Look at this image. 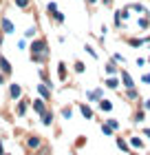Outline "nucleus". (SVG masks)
I'll return each instance as SVG.
<instances>
[{"instance_id":"10","label":"nucleus","mask_w":150,"mask_h":155,"mask_svg":"<svg viewBox=\"0 0 150 155\" xmlns=\"http://www.w3.org/2000/svg\"><path fill=\"white\" fill-rule=\"evenodd\" d=\"M102 109L104 111H110V102L108 100H102Z\"/></svg>"},{"instance_id":"8","label":"nucleus","mask_w":150,"mask_h":155,"mask_svg":"<svg viewBox=\"0 0 150 155\" xmlns=\"http://www.w3.org/2000/svg\"><path fill=\"white\" fill-rule=\"evenodd\" d=\"M53 18H55V22H64V16H62L60 11H55V13H53Z\"/></svg>"},{"instance_id":"3","label":"nucleus","mask_w":150,"mask_h":155,"mask_svg":"<svg viewBox=\"0 0 150 155\" xmlns=\"http://www.w3.org/2000/svg\"><path fill=\"white\" fill-rule=\"evenodd\" d=\"M0 69H2V73H11V67H9V62H7L5 55H0Z\"/></svg>"},{"instance_id":"13","label":"nucleus","mask_w":150,"mask_h":155,"mask_svg":"<svg viewBox=\"0 0 150 155\" xmlns=\"http://www.w3.org/2000/svg\"><path fill=\"white\" fill-rule=\"evenodd\" d=\"M38 91H40V93H42V95H44V97H49V91H46V87H40Z\"/></svg>"},{"instance_id":"12","label":"nucleus","mask_w":150,"mask_h":155,"mask_svg":"<svg viewBox=\"0 0 150 155\" xmlns=\"http://www.w3.org/2000/svg\"><path fill=\"white\" fill-rule=\"evenodd\" d=\"M35 111H38V113H44V109H42V102H35Z\"/></svg>"},{"instance_id":"7","label":"nucleus","mask_w":150,"mask_h":155,"mask_svg":"<svg viewBox=\"0 0 150 155\" xmlns=\"http://www.w3.org/2000/svg\"><path fill=\"white\" fill-rule=\"evenodd\" d=\"M38 144H40L38 137H31V140H29V146H31V149H38Z\"/></svg>"},{"instance_id":"11","label":"nucleus","mask_w":150,"mask_h":155,"mask_svg":"<svg viewBox=\"0 0 150 155\" xmlns=\"http://www.w3.org/2000/svg\"><path fill=\"white\" fill-rule=\"evenodd\" d=\"M31 36H35V27H29V29H27V38H31Z\"/></svg>"},{"instance_id":"16","label":"nucleus","mask_w":150,"mask_h":155,"mask_svg":"<svg viewBox=\"0 0 150 155\" xmlns=\"http://www.w3.org/2000/svg\"><path fill=\"white\" fill-rule=\"evenodd\" d=\"M0 82H2V78H0Z\"/></svg>"},{"instance_id":"5","label":"nucleus","mask_w":150,"mask_h":155,"mask_svg":"<svg viewBox=\"0 0 150 155\" xmlns=\"http://www.w3.org/2000/svg\"><path fill=\"white\" fill-rule=\"evenodd\" d=\"M46 11H49V13H55V11H58V5H55V2H49V5H46Z\"/></svg>"},{"instance_id":"14","label":"nucleus","mask_w":150,"mask_h":155,"mask_svg":"<svg viewBox=\"0 0 150 155\" xmlns=\"http://www.w3.org/2000/svg\"><path fill=\"white\" fill-rule=\"evenodd\" d=\"M51 120H53L51 115H49V113H44V124H51Z\"/></svg>"},{"instance_id":"4","label":"nucleus","mask_w":150,"mask_h":155,"mask_svg":"<svg viewBox=\"0 0 150 155\" xmlns=\"http://www.w3.org/2000/svg\"><path fill=\"white\" fill-rule=\"evenodd\" d=\"M11 97H20V87H18V84L11 87Z\"/></svg>"},{"instance_id":"6","label":"nucleus","mask_w":150,"mask_h":155,"mask_svg":"<svg viewBox=\"0 0 150 155\" xmlns=\"http://www.w3.org/2000/svg\"><path fill=\"white\" fill-rule=\"evenodd\" d=\"M16 5L20 9H27V7H29V0H16Z\"/></svg>"},{"instance_id":"15","label":"nucleus","mask_w":150,"mask_h":155,"mask_svg":"<svg viewBox=\"0 0 150 155\" xmlns=\"http://www.w3.org/2000/svg\"><path fill=\"white\" fill-rule=\"evenodd\" d=\"M88 2H97V0H88Z\"/></svg>"},{"instance_id":"9","label":"nucleus","mask_w":150,"mask_h":155,"mask_svg":"<svg viewBox=\"0 0 150 155\" xmlns=\"http://www.w3.org/2000/svg\"><path fill=\"white\" fill-rule=\"evenodd\" d=\"M121 78H124V82H126V87H132V80H130V75H128V73H124V75H121Z\"/></svg>"},{"instance_id":"1","label":"nucleus","mask_w":150,"mask_h":155,"mask_svg":"<svg viewBox=\"0 0 150 155\" xmlns=\"http://www.w3.org/2000/svg\"><path fill=\"white\" fill-rule=\"evenodd\" d=\"M31 58L35 60V62H42L46 58V42L44 40H33V45H31Z\"/></svg>"},{"instance_id":"2","label":"nucleus","mask_w":150,"mask_h":155,"mask_svg":"<svg viewBox=\"0 0 150 155\" xmlns=\"http://www.w3.org/2000/svg\"><path fill=\"white\" fill-rule=\"evenodd\" d=\"M0 27H2V31H5V33H13V29H16V27L11 25V20H7V18L0 20Z\"/></svg>"}]
</instances>
